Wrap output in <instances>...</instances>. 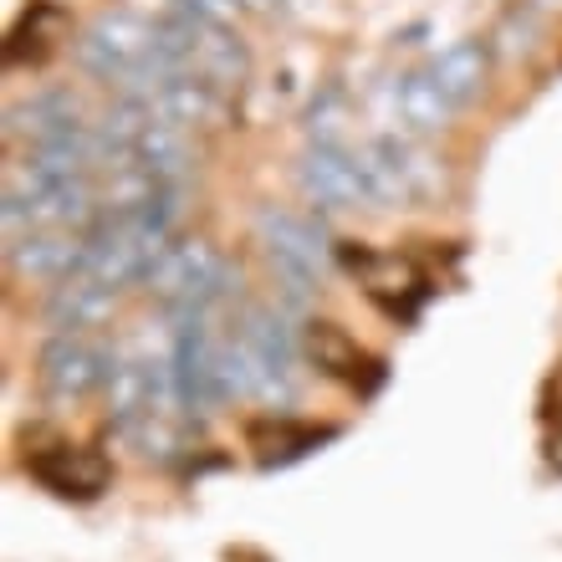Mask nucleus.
I'll return each mask as SVG.
<instances>
[{
  "instance_id": "1",
  "label": "nucleus",
  "mask_w": 562,
  "mask_h": 562,
  "mask_svg": "<svg viewBox=\"0 0 562 562\" xmlns=\"http://www.w3.org/2000/svg\"><path fill=\"white\" fill-rule=\"evenodd\" d=\"M77 67L113 88V98H148L169 77L164 61V42H159V21L134 11H103L92 15L82 36L72 42Z\"/></svg>"
},
{
  "instance_id": "2",
  "label": "nucleus",
  "mask_w": 562,
  "mask_h": 562,
  "mask_svg": "<svg viewBox=\"0 0 562 562\" xmlns=\"http://www.w3.org/2000/svg\"><path fill=\"white\" fill-rule=\"evenodd\" d=\"M159 42L169 77H200L215 92H225L231 103H240V92L251 82V46L240 42V31L231 21H210L194 11H164L159 15Z\"/></svg>"
},
{
  "instance_id": "3",
  "label": "nucleus",
  "mask_w": 562,
  "mask_h": 562,
  "mask_svg": "<svg viewBox=\"0 0 562 562\" xmlns=\"http://www.w3.org/2000/svg\"><path fill=\"white\" fill-rule=\"evenodd\" d=\"M225 277H236L231 261H221V251L205 236H184L169 240L164 256L148 267L144 292L179 323V317H200V312L215 307L225 296Z\"/></svg>"
},
{
  "instance_id": "4",
  "label": "nucleus",
  "mask_w": 562,
  "mask_h": 562,
  "mask_svg": "<svg viewBox=\"0 0 562 562\" xmlns=\"http://www.w3.org/2000/svg\"><path fill=\"white\" fill-rule=\"evenodd\" d=\"M256 240H261V251H267L271 271L281 277L292 302H307L323 286L333 240L323 236V225L312 221V215L286 210V205H261L256 210Z\"/></svg>"
},
{
  "instance_id": "5",
  "label": "nucleus",
  "mask_w": 562,
  "mask_h": 562,
  "mask_svg": "<svg viewBox=\"0 0 562 562\" xmlns=\"http://www.w3.org/2000/svg\"><path fill=\"white\" fill-rule=\"evenodd\" d=\"M113 348L92 333H52L36 353V394L46 409H77L92 389H103Z\"/></svg>"
},
{
  "instance_id": "6",
  "label": "nucleus",
  "mask_w": 562,
  "mask_h": 562,
  "mask_svg": "<svg viewBox=\"0 0 562 562\" xmlns=\"http://www.w3.org/2000/svg\"><path fill=\"white\" fill-rule=\"evenodd\" d=\"M302 358H307L323 379L353 389L358 400H373V394L384 389V379H389L384 358H373L369 348L348 333V327L327 323V317H307V323H302Z\"/></svg>"
},
{
  "instance_id": "7",
  "label": "nucleus",
  "mask_w": 562,
  "mask_h": 562,
  "mask_svg": "<svg viewBox=\"0 0 562 562\" xmlns=\"http://www.w3.org/2000/svg\"><path fill=\"white\" fill-rule=\"evenodd\" d=\"M26 475L36 486H46L61 502H98L113 486V460L98 445H77V440H46L36 450H26Z\"/></svg>"
},
{
  "instance_id": "8",
  "label": "nucleus",
  "mask_w": 562,
  "mask_h": 562,
  "mask_svg": "<svg viewBox=\"0 0 562 562\" xmlns=\"http://www.w3.org/2000/svg\"><path fill=\"white\" fill-rule=\"evenodd\" d=\"M296 184H302V194L317 210H379L353 144H342V148L307 144V154L296 159Z\"/></svg>"
},
{
  "instance_id": "9",
  "label": "nucleus",
  "mask_w": 562,
  "mask_h": 562,
  "mask_svg": "<svg viewBox=\"0 0 562 562\" xmlns=\"http://www.w3.org/2000/svg\"><path fill=\"white\" fill-rule=\"evenodd\" d=\"M338 261L353 271L358 286H363L384 312H394L400 323H409L419 312V302L429 296V277L409 261V256L369 251V246H338Z\"/></svg>"
},
{
  "instance_id": "10",
  "label": "nucleus",
  "mask_w": 562,
  "mask_h": 562,
  "mask_svg": "<svg viewBox=\"0 0 562 562\" xmlns=\"http://www.w3.org/2000/svg\"><path fill=\"white\" fill-rule=\"evenodd\" d=\"M154 113H159L164 123H175V128H184V134H215V128H225V123L236 119V103L225 98V92H215L210 82H200V77H164L159 88L144 98Z\"/></svg>"
},
{
  "instance_id": "11",
  "label": "nucleus",
  "mask_w": 562,
  "mask_h": 562,
  "mask_svg": "<svg viewBox=\"0 0 562 562\" xmlns=\"http://www.w3.org/2000/svg\"><path fill=\"white\" fill-rule=\"evenodd\" d=\"M88 128H92L88 113L77 103V92H67V88H42V92H31V98L5 108V138H11V144L21 138L26 148L57 144V138L88 134Z\"/></svg>"
},
{
  "instance_id": "12",
  "label": "nucleus",
  "mask_w": 562,
  "mask_h": 562,
  "mask_svg": "<svg viewBox=\"0 0 562 562\" xmlns=\"http://www.w3.org/2000/svg\"><path fill=\"white\" fill-rule=\"evenodd\" d=\"M113 302H119V292H108L103 281L77 267L67 281L46 286L42 317L52 333H92V327H103L113 317Z\"/></svg>"
},
{
  "instance_id": "13",
  "label": "nucleus",
  "mask_w": 562,
  "mask_h": 562,
  "mask_svg": "<svg viewBox=\"0 0 562 562\" xmlns=\"http://www.w3.org/2000/svg\"><path fill=\"white\" fill-rule=\"evenodd\" d=\"M5 256H11L15 277L57 286V281H67L77 267H82V256H88V231H36V236L5 246Z\"/></svg>"
},
{
  "instance_id": "14",
  "label": "nucleus",
  "mask_w": 562,
  "mask_h": 562,
  "mask_svg": "<svg viewBox=\"0 0 562 562\" xmlns=\"http://www.w3.org/2000/svg\"><path fill=\"white\" fill-rule=\"evenodd\" d=\"M491 72H496V52L481 36H465V42L445 46L440 57L429 61V77L435 88L450 98L456 108H475L491 92Z\"/></svg>"
},
{
  "instance_id": "15",
  "label": "nucleus",
  "mask_w": 562,
  "mask_h": 562,
  "mask_svg": "<svg viewBox=\"0 0 562 562\" xmlns=\"http://www.w3.org/2000/svg\"><path fill=\"white\" fill-rule=\"evenodd\" d=\"M67 36V5L57 0H26V11L15 15L11 36H5V67H46L52 52Z\"/></svg>"
},
{
  "instance_id": "16",
  "label": "nucleus",
  "mask_w": 562,
  "mask_h": 562,
  "mask_svg": "<svg viewBox=\"0 0 562 562\" xmlns=\"http://www.w3.org/2000/svg\"><path fill=\"white\" fill-rule=\"evenodd\" d=\"M460 108L435 88V77L429 67H415V72L394 77V119L404 123V134L409 138H429V134H445L450 123H456Z\"/></svg>"
},
{
  "instance_id": "17",
  "label": "nucleus",
  "mask_w": 562,
  "mask_h": 562,
  "mask_svg": "<svg viewBox=\"0 0 562 562\" xmlns=\"http://www.w3.org/2000/svg\"><path fill=\"white\" fill-rule=\"evenodd\" d=\"M333 435H338L333 425H307V419H292V415L256 419V425L246 429V440H251L261 471H277V465H292V460L312 456V450L323 440H333Z\"/></svg>"
},
{
  "instance_id": "18",
  "label": "nucleus",
  "mask_w": 562,
  "mask_h": 562,
  "mask_svg": "<svg viewBox=\"0 0 562 562\" xmlns=\"http://www.w3.org/2000/svg\"><path fill=\"white\" fill-rule=\"evenodd\" d=\"M103 409H108V425L119 429L123 440L144 425L148 419V358L113 348V363H108V379H103Z\"/></svg>"
},
{
  "instance_id": "19",
  "label": "nucleus",
  "mask_w": 562,
  "mask_h": 562,
  "mask_svg": "<svg viewBox=\"0 0 562 562\" xmlns=\"http://www.w3.org/2000/svg\"><path fill=\"white\" fill-rule=\"evenodd\" d=\"M302 128H307V144H323V148L348 144V92H342V82H323L312 92Z\"/></svg>"
},
{
  "instance_id": "20",
  "label": "nucleus",
  "mask_w": 562,
  "mask_h": 562,
  "mask_svg": "<svg viewBox=\"0 0 562 562\" xmlns=\"http://www.w3.org/2000/svg\"><path fill=\"white\" fill-rule=\"evenodd\" d=\"M179 11H194V15H210V21H236L246 5L240 0H175Z\"/></svg>"
},
{
  "instance_id": "21",
  "label": "nucleus",
  "mask_w": 562,
  "mask_h": 562,
  "mask_svg": "<svg viewBox=\"0 0 562 562\" xmlns=\"http://www.w3.org/2000/svg\"><path fill=\"white\" fill-rule=\"evenodd\" d=\"M542 460H548L552 475H562V425L548 435V445H542Z\"/></svg>"
},
{
  "instance_id": "22",
  "label": "nucleus",
  "mask_w": 562,
  "mask_h": 562,
  "mask_svg": "<svg viewBox=\"0 0 562 562\" xmlns=\"http://www.w3.org/2000/svg\"><path fill=\"white\" fill-rule=\"evenodd\" d=\"M246 11H261V15H281L286 11V0H240Z\"/></svg>"
}]
</instances>
